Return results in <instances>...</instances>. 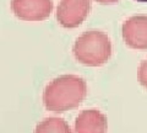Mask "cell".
<instances>
[{
	"label": "cell",
	"instance_id": "1",
	"mask_svg": "<svg viewBox=\"0 0 147 133\" xmlns=\"http://www.w3.org/2000/svg\"><path fill=\"white\" fill-rule=\"evenodd\" d=\"M87 94L85 79L77 75H61L45 86L43 104L48 111L61 113L77 107Z\"/></svg>",
	"mask_w": 147,
	"mask_h": 133
},
{
	"label": "cell",
	"instance_id": "2",
	"mask_svg": "<svg viewBox=\"0 0 147 133\" xmlns=\"http://www.w3.org/2000/svg\"><path fill=\"white\" fill-rule=\"evenodd\" d=\"M74 57L87 67H99L112 57V42L102 31H87L77 37L72 47Z\"/></svg>",
	"mask_w": 147,
	"mask_h": 133
},
{
	"label": "cell",
	"instance_id": "3",
	"mask_svg": "<svg viewBox=\"0 0 147 133\" xmlns=\"http://www.w3.org/2000/svg\"><path fill=\"white\" fill-rule=\"evenodd\" d=\"M91 10V0H60L57 8V20L65 29L79 27Z\"/></svg>",
	"mask_w": 147,
	"mask_h": 133
},
{
	"label": "cell",
	"instance_id": "4",
	"mask_svg": "<svg viewBox=\"0 0 147 133\" xmlns=\"http://www.w3.org/2000/svg\"><path fill=\"white\" fill-rule=\"evenodd\" d=\"M11 10L17 19L37 22L48 19L53 11L52 0H11Z\"/></svg>",
	"mask_w": 147,
	"mask_h": 133
},
{
	"label": "cell",
	"instance_id": "5",
	"mask_svg": "<svg viewBox=\"0 0 147 133\" xmlns=\"http://www.w3.org/2000/svg\"><path fill=\"white\" fill-rule=\"evenodd\" d=\"M123 38L130 48L147 49V16L137 15L123 25Z\"/></svg>",
	"mask_w": 147,
	"mask_h": 133
},
{
	"label": "cell",
	"instance_id": "6",
	"mask_svg": "<svg viewBox=\"0 0 147 133\" xmlns=\"http://www.w3.org/2000/svg\"><path fill=\"white\" fill-rule=\"evenodd\" d=\"M107 118L98 110H85L76 117V133H107Z\"/></svg>",
	"mask_w": 147,
	"mask_h": 133
},
{
	"label": "cell",
	"instance_id": "7",
	"mask_svg": "<svg viewBox=\"0 0 147 133\" xmlns=\"http://www.w3.org/2000/svg\"><path fill=\"white\" fill-rule=\"evenodd\" d=\"M34 133H72L67 123L59 117H48L38 123Z\"/></svg>",
	"mask_w": 147,
	"mask_h": 133
},
{
	"label": "cell",
	"instance_id": "8",
	"mask_svg": "<svg viewBox=\"0 0 147 133\" xmlns=\"http://www.w3.org/2000/svg\"><path fill=\"white\" fill-rule=\"evenodd\" d=\"M139 81L144 88L147 89V58L141 62L139 67Z\"/></svg>",
	"mask_w": 147,
	"mask_h": 133
},
{
	"label": "cell",
	"instance_id": "9",
	"mask_svg": "<svg viewBox=\"0 0 147 133\" xmlns=\"http://www.w3.org/2000/svg\"><path fill=\"white\" fill-rule=\"evenodd\" d=\"M99 4H103V5H112V4H117L119 0H96Z\"/></svg>",
	"mask_w": 147,
	"mask_h": 133
},
{
	"label": "cell",
	"instance_id": "10",
	"mask_svg": "<svg viewBox=\"0 0 147 133\" xmlns=\"http://www.w3.org/2000/svg\"><path fill=\"white\" fill-rule=\"evenodd\" d=\"M137 1H141V3H147V0H137Z\"/></svg>",
	"mask_w": 147,
	"mask_h": 133
}]
</instances>
